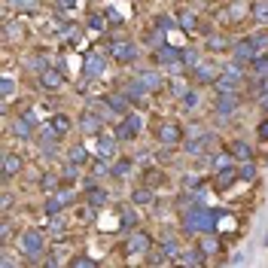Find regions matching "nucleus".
Here are the masks:
<instances>
[{
    "mask_svg": "<svg viewBox=\"0 0 268 268\" xmlns=\"http://www.w3.org/2000/svg\"><path fill=\"white\" fill-rule=\"evenodd\" d=\"M183 223H186V232H195V235H211V232H217V214H211L201 201H195L192 211H186Z\"/></svg>",
    "mask_w": 268,
    "mask_h": 268,
    "instance_id": "nucleus-1",
    "label": "nucleus"
},
{
    "mask_svg": "<svg viewBox=\"0 0 268 268\" xmlns=\"http://www.w3.org/2000/svg\"><path fill=\"white\" fill-rule=\"evenodd\" d=\"M43 250H46V235H43V232L27 229V232L18 235V253H21V256H27V259H40Z\"/></svg>",
    "mask_w": 268,
    "mask_h": 268,
    "instance_id": "nucleus-2",
    "label": "nucleus"
},
{
    "mask_svg": "<svg viewBox=\"0 0 268 268\" xmlns=\"http://www.w3.org/2000/svg\"><path fill=\"white\" fill-rule=\"evenodd\" d=\"M110 52H113V58H116L119 64H131V61L137 58V46H134L131 40H113V43H110Z\"/></svg>",
    "mask_w": 268,
    "mask_h": 268,
    "instance_id": "nucleus-3",
    "label": "nucleus"
},
{
    "mask_svg": "<svg viewBox=\"0 0 268 268\" xmlns=\"http://www.w3.org/2000/svg\"><path fill=\"white\" fill-rule=\"evenodd\" d=\"M137 131H140V116H134V113H125L122 125H116V137L119 140H134Z\"/></svg>",
    "mask_w": 268,
    "mask_h": 268,
    "instance_id": "nucleus-4",
    "label": "nucleus"
},
{
    "mask_svg": "<svg viewBox=\"0 0 268 268\" xmlns=\"http://www.w3.org/2000/svg\"><path fill=\"white\" fill-rule=\"evenodd\" d=\"M104 73H107V61H104V55L88 52V55H85V76H88V79H101Z\"/></svg>",
    "mask_w": 268,
    "mask_h": 268,
    "instance_id": "nucleus-5",
    "label": "nucleus"
},
{
    "mask_svg": "<svg viewBox=\"0 0 268 268\" xmlns=\"http://www.w3.org/2000/svg\"><path fill=\"white\" fill-rule=\"evenodd\" d=\"M238 104H241V98H238V92H217V113H223V116H229V113H235L238 110Z\"/></svg>",
    "mask_w": 268,
    "mask_h": 268,
    "instance_id": "nucleus-6",
    "label": "nucleus"
},
{
    "mask_svg": "<svg viewBox=\"0 0 268 268\" xmlns=\"http://www.w3.org/2000/svg\"><path fill=\"white\" fill-rule=\"evenodd\" d=\"M159 140H162V143H168V146H177V143L183 140L180 125H177V122H162V128H159Z\"/></svg>",
    "mask_w": 268,
    "mask_h": 268,
    "instance_id": "nucleus-7",
    "label": "nucleus"
},
{
    "mask_svg": "<svg viewBox=\"0 0 268 268\" xmlns=\"http://www.w3.org/2000/svg\"><path fill=\"white\" fill-rule=\"evenodd\" d=\"M156 61L162 64V67H180V61H183V52L180 49H174V46H162L159 52H156Z\"/></svg>",
    "mask_w": 268,
    "mask_h": 268,
    "instance_id": "nucleus-8",
    "label": "nucleus"
},
{
    "mask_svg": "<svg viewBox=\"0 0 268 268\" xmlns=\"http://www.w3.org/2000/svg\"><path fill=\"white\" fill-rule=\"evenodd\" d=\"M125 250H128V253H150V250H153V241H150L146 232H134V235L128 238Z\"/></svg>",
    "mask_w": 268,
    "mask_h": 268,
    "instance_id": "nucleus-9",
    "label": "nucleus"
},
{
    "mask_svg": "<svg viewBox=\"0 0 268 268\" xmlns=\"http://www.w3.org/2000/svg\"><path fill=\"white\" fill-rule=\"evenodd\" d=\"M253 58H259V55H256V49H253V40L247 37V40H241V43L235 46V61H241V64H250Z\"/></svg>",
    "mask_w": 268,
    "mask_h": 268,
    "instance_id": "nucleus-10",
    "label": "nucleus"
},
{
    "mask_svg": "<svg viewBox=\"0 0 268 268\" xmlns=\"http://www.w3.org/2000/svg\"><path fill=\"white\" fill-rule=\"evenodd\" d=\"M192 76H195V82H217V67L207 64V61H201V64H195Z\"/></svg>",
    "mask_w": 268,
    "mask_h": 268,
    "instance_id": "nucleus-11",
    "label": "nucleus"
},
{
    "mask_svg": "<svg viewBox=\"0 0 268 268\" xmlns=\"http://www.w3.org/2000/svg\"><path fill=\"white\" fill-rule=\"evenodd\" d=\"M211 146H217V137L214 134H198L192 143H189V153H195V156H201V153H207Z\"/></svg>",
    "mask_w": 268,
    "mask_h": 268,
    "instance_id": "nucleus-12",
    "label": "nucleus"
},
{
    "mask_svg": "<svg viewBox=\"0 0 268 268\" xmlns=\"http://www.w3.org/2000/svg\"><path fill=\"white\" fill-rule=\"evenodd\" d=\"M79 128H82L85 134H101V116H95L92 110H88V113H82V119H79Z\"/></svg>",
    "mask_w": 268,
    "mask_h": 268,
    "instance_id": "nucleus-13",
    "label": "nucleus"
},
{
    "mask_svg": "<svg viewBox=\"0 0 268 268\" xmlns=\"http://www.w3.org/2000/svg\"><path fill=\"white\" fill-rule=\"evenodd\" d=\"M21 171V156H15V153H6L3 156V177L9 180V177H15Z\"/></svg>",
    "mask_w": 268,
    "mask_h": 268,
    "instance_id": "nucleus-14",
    "label": "nucleus"
},
{
    "mask_svg": "<svg viewBox=\"0 0 268 268\" xmlns=\"http://www.w3.org/2000/svg\"><path fill=\"white\" fill-rule=\"evenodd\" d=\"M235 180H238V171L226 165V168H220V171H217V180H214V183H217V189H229Z\"/></svg>",
    "mask_w": 268,
    "mask_h": 268,
    "instance_id": "nucleus-15",
    "label": "nucleus"
},
{
    "mask_svg": "<svg viewBox=\"0 0 268 268\" xmlns=\"http://www.w3.org/2000/svg\"><path fill=\"white\" fill-rule=\"evenodd\" d=\"M40 85L55 92V88H61V85H64V79H61V73H58V70H43V73H40Z\"/></svg>",
    "mask_w": 268,
    "mask_h": 268,
    "instance_id": "nucleus-16",
    "label": "nucleus"
},
{
    "mask_svg": "<svg viewBox=\"0 0 268 268\" xmlns=\"http://www.w3.org/2000/svg\"><path fill=\"white\" fill-rule=\"evenodd\" d=\"M49 128H52V131H55V134L61 137V134H67V131H70L73 125H70V119H67L64 113H55V116L49 119Z\"/></svg>",
    "mask_w": 268,
    "mask_h": 268,
    "instance_id": "nucleus-17",
    "label": "nucleus"
},
{
    "mask_svg": "<svg viewBox=\"0 0 268 268\" xmlns=\"http://www.w3.org/2000/svg\"><path fill=\"white\" fill-rule=\"evenodd\" d=\"M177 262H183V265H204V250L198 247H192V250H186V253H180L177 256Z\"/></svg>",
    "mask_w": 268,
    "mask_h": 268,
    "instance_id": "nucleus-18",
    "label": "nucleus"
},
{
    "mask_svg": "<svg viewBox=\"0 0 268 268\" xmlns=\"http://www.w3.org/2000/svg\"><path fill=\"white\" fill-rule=\"evenodd\" d=\"M250 70L256 73V79H268V55H259L250 61Z\"/></svg>",
    "mask_w": 268,
    "mask_h": 268,
    "instance_id": "nucleus-19",
    "label": "nucleus"
},
{
    "mask_svg": "<svg viewBox=\"0 0 268 268\" xmlns=\"http://www.w3.org/2000/svg\"><path fill=\"white\" fill-rule=\"evenodd\" d=\"M116 140H119V137H116ZM116 140H113V137H101V140H98V156H101V159H110V156L116 153Z\"/></svg>",
    "mask_w": 268,
    "mask_h": 268,
    "instance_id": "nucleus-20",
    "label": "nucleus"
},
{
    "mask_svg": "<svg viewBox=\"0 0 268 268\" xmlns=\"http://www.w3.org/2000/svg\"><path fill=\"white\" fill-rule=\"evenodd\" d=\"M85 201H88V207H104L107 192H104V189H98V186H92V189H88V195H85Z\"/></svg>",
    "mask_w": 268,
    "mask_h": 268,
    "instance_id": "nucleus-21",
    "label": "nucleus"
},
{
    "mask_svg": "<svg viewBox=\"0 0 268 268\" xmlns=\"http://www.w3.org/2000/svg\"><path fill=\"white\" fill-rule=\"evenodd\" d=\"M229 153H232L235 159H241V162H250V156H253V153H250V146H247V143H241V140H235V143L229 146Z\"/></svg>",
    "mask_w": 268,
    "mask_h": 268,
    "instance_id": "nucleus-22",
    "label": "nucleus"
},
{
    "mask_svg": "<svg viewBox=\"0 0 268 268\" xmlns=\"http://www.w3.org/2000/svg\"><path fill=\"white\" fill-rule=\"evenodd\" d=\"M137 79H140V85H143V88H146V92H156V88H159V85H162V79H159V76H156V73H140V76H137Z\"/></svg>",
    "mask_w": 268,
    "mask_h": 268,
    "instance_id": "nucleus-23",
    "label": "nucleus"
},
{
    "mask_svg": "<svg viewBox=\"0 0 268 268\" xmlns=\"http://www.w3.org/2000/svg\"><path fill=\"white\" fill-rule=\"evenodd\" d=\"M177 24H180L183 31H195V15H192L189 9H183V12L177 15Z\"/></svg>",
    "mask_w": 268,
    "mask_h": 268,
    "instance_id": "nucleus-24",
    "label": "nucleus"
},
{
    "mask_svg": "<svg viewBox=\"0 0 268 268\" xmlns=\"http://www.w3.org/2000/svg\"><path fill=\"white\" fill-rule=\"evenodd\" d=\"M64 217L61 214H49V232H55V235H64Z\"/></svg>",
    "mask_w": 268,
    "mask_h": 268,
    "instance_id": "nucleus-25",
    "label": "nucleus"
},
{
    "mask_svg": "<svg viewBox=\"0 0 268 268\" xmlns=\"http://www.w3.org/2000/svg\"><path fill=\"white\" fill-rule=\"evenodd\" d=\"M12 95H15V82H12L9 76H3V79H0V98H3V101H9Z\"/></svg>",
    "mask_w": 268,
    "mask_h": 268,
    "instance_id": "nucleus-26",
    "label": "nucleus"
},
{
    "mask_svg": "<svg viewBox=\"0 0 268 268\" xmlns=\"http://www.w3.org/2000/svg\"><path fill=\"white\" fill-rule=\"evenodd\" d=\"M64 195H52L49 201H46V214H61V207H64Z\"/></svg>",
    "mask_w": 268,
    "mask_h": 268,
    "instance_id": "nucleus-27",
    "label": "nucleus"
},
{
    "mask_svg": "<svg viewBox=\"0 0 268 268\" xmlns=\"http://www.w3.org/2000/svg\"><path fill=\"white\" fill-rule=\"evenodd\" d=\"M250 40H253V49H256V55H268V52H265V49H268V34H253Z\"/></svg>",
    "mask_w": 268,
    "mask_h": 268,
    "instance_id": "nucleus-28",
    "label": "nucleus"
},
{
    "mask_svg": "<svg viewBox=\"0 0 268 268\" xmlns=\"http://www.w3.org/2000/svg\"><path fill=\"white\" fill-rule=\"evenodd\" d=\"M67 156H70V162H73V165H82V162L88 159L85 146H70V153H67Z\"/></svg>",
    "mask_w": 268,
    "mask_h": 268,
    "instance_id": "nucleus-29",
    "label": "nucleus"
},
{
    "mask_svg": "<svg viewBox=\"0 0 268 268\" xmlns=\"http://www.w3.org/2000/svg\"><path fill=\"white\" fill-rule=\"evenodd\" d=\"M253 15H256V21H265V24H268V0L253 3Z\"/></svg>",
    "mask_w": 268,
    "mask_h": 268,
    "instance_id": "nucleus-30",
    "label": "nucleus"
},
{
    "mask_svg": "<svg viewBox=\"0 0 268 268\" xmlns=\"http://www.w3.org/2000/svg\"><path fill=\"white\" fill-rule=\"evenodd\" d=\"M150 201H153V192H150L146 186L134 189V204H150Z\"/></svg>",
    "mask_w": 268,
    "mask_h": 268,
    "instance_id": "nucleus-31",
    "label": "nucleus"
},
{
    "mask_svg": "<svg viewBox=\"0 0 268 268\" xmlns=\"http://www.w3.org/2000/svg\"><path fill=\"white\" fill-rule=\"evenodd\" d=\"M122 220H125V223H122L125 229H134V226H137V214H134L131 207H122Z\"/></svg>",
    "mask_w": 268,
    "mask_h": 268,
    "instance_id": "nucleus-32",
    "label": "nucleus"
},
{
    "mask_svg": "<svg viewBox=\"0 0 268 268\" xmlns=\"http://www.w3.org/2000/svg\"><path fill=\"white\" fill-rule=\"evenodd\" d=\"M207 49H211V52H217V49H229V40H226V37H211V40H207Z\"/></svg>",
    "mask_w": 268,
    "mask_h": 268,
    "instance_id": "nucleus-33",
    "label": "nucleus"
},
{
    "mask_svg": "<svg viewBox=\"0 0 268 268\" xmlns=\"http://www.w3.org/2000/svg\"><path fill=\"white\" fill-rule=\"evenodd\" d=\"M88 27H92V31H104V27H107V24H104V15L92 12V15H88Z\"/></svg>",
    "mask_w": 268,
    "mask_h": 268,
    "instance_id": "nucleus-34",
    "label": "nucleus"
},
{
    "mask_svg": "<svg viewBox=\"0 0 268 268\" xmlns=\"http://www.w3.org/2000/svg\"><path fill=\"white\" fill-rule=\"evenodd\" d=\"M128 171H131V162H128V159L116 162V168H113V174H116V177H128Z\"/></svg>",
    "mask_w": 268,
    "mask_h": 268,
    "instance_id": "nucleus-35",
    "label": "nucleus"
},
{
    "mask_svg": "<svg viewBox=\"0 0 268 268\" xmlns=\"http://www.w3.org/2000/svg\"><path fill=\"white\" fill-rule=\"evenodd\" d=\"M238 177H244V180H253V177H256V168H253L250 162H244V168H238Z\"/></svg>",
    "mask_w": 268,
    "mask_h": 268,
    "instance_id": "nucleus-36",
    "label": "nucleus"
},
{
    "mask_svg": "<svg viewBox=\"0 0 268 268\" xmlns=\"http://www.w3.org/2000/svg\"><path fill=\"white\" fill-rule=\"evenodd\" d=\"M211 235H214V232H211ZM211 235H207V238L201 241V250H204V253H214V250H220V244H217V241H214Z\"/></svg>",
    "mask_w": 268,
    "mask_h": 268,
    "instance_id": "nucleus-37",
    "label": "nucleus"
},
{
    "mask_svg": "<svg viewBox=\"0 0 268 268\" xmlns=\"http://www.w3.org/2000/svg\"><path fill=\"white\" fill-rule=\"evenodd\" d=\"M183 104H186L189 110H192V107H198V95H195V92H183Z\"/></svg>",
    "mask_w": 268,
    "mask_h": 268,
    "instance_id": "nucleus-38",
    "label": "nucleus"
},
{
    "mask_svg": "<svg viewBox=\"0 0 268 268\" xmlns=\"http://www.w3.org/2000/svg\"><path fill=\"white\" fill-rule=\"evenodd\" d=\"M9 3H12L15 9H34V6H37V0H9Z\"/></svg>",
    "mask_w": 268,
    "mask_h": 268,
    "instance_id": "nucleus-39",
    "label": "nucleus"
},
{
    "mask_svg": "<svg viewBox=\"0 0 268 268\" xmlns=\"http://www.w3.org/2000/svg\"><path fill=\"white\" fill-rule=\"evenodd\" d=\"M70 265H95V259H88V256H76V259H70Z\"/></svg>",
    "mask_w": 268,
    "mask_h": 268,
    "instance_id": "nucleus-40",
    "label": "nucleus"
},
{
    "mask_svg": "<svg viewBox=\"0 0 268 268\" xmlns=\"http://www.w3.org/2000/svg\"><path fill=\"white\" fill-rule=\"evenodd\" d=\"M104 174H107V168H104V165L98 162V165L92 168V180H98V177H104Z\"/></svg>",
    "mask_w": 268,
    "mask_h": 268,
    "instance_id": "nucleus-41",
    "label": "nucleus"
},
{
    "mask_svg": "<svg viewBox=\"0 0 268 268\" xmlns=\"http://www.w3.org/2000/svg\"><path fill=\"white\" fill-rule=\"evenodd\" d=\"M64 180H76V165H67V171H64Z\"/></svg>",
    "mask_w": 268,
    "mask_h": 268,
    "instance_id": "nucleus-42",
    "label": "nucleus"
},
{
    "mask_svg": "<svg viewBox=\"0 0 268 268\" xmlns=\"http://www.w3.org/2000/svg\"><path fill=\"white\" fill-rule=\"evenodd\" d=\"M55 186H58L55 177H43V189H55Z\"/></svg>",
    "mask_w": 268,
    "mask_h": 268,
    "instance_id": "nucleus-43",
    "label": "nucleus"
},
{
    "mask_svg": "<svg viewBox=\"0 0 268 268\" xmlns=\"http://www.w3.org/2000/svg\"><path fill=\"white\" fill-rule=\"evenodd\" d=\"M183 183H186V189H195V186H198V183H201V180H198V177H195V174H192V177H186V180H183Z\"/></svg>",
    "mask_w": 268,
    "mask_h": 268,
    "instance_id": "nucleus-44",
    "label": "nucleus"
},
{
    "mask_svg": "<svg viewBox=\"0 0 268 268\" xmlns=\"http://www.w3.org/2000/svg\"><path fill=\"white\" fill-rule=\"evenodd\" d=\"M9 235H12V229H9V226H6V223H3V232H0V238H3V244H6V241H9Z\"/></svg>",
    "mask_w": 268,
    "mask_h": 268,
    "instance_id": "nucleus-45",
    "label": "nucleus"
},
{
    "mask_svg": "<svg viewBox=\"0 0 268 268\" xmlns=\"http://www.w3.org/2000/svg\"><path fill=\"white\" fill-rule=\"evenodd\" d=\"M67 6H73V0H58V12H67Z\"/></svg>",
    "mask_w": 268,
    "mask_h": 268,
    "instance_id": "nucleus-46",
    "label": "nucleus"
},
{
    "mask_svg": "<svg viewBox=\"0 0 268 268\" xmlns=\"http://www.w3.org/2000/svg\"><path fill=\"white\" fill-rule=\"evenodd\" d=\"M259 137H262V140H268V119L259 125Z\"/></svg>",
    "mask_w": 268,
    "mask_h": 268,
    "instance_id": "nucleus-47",
    "label": "nucleus"
}]
</instances>
